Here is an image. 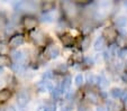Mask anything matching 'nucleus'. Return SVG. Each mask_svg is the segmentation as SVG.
Wrapping results in <instances>:
<instances>
[{"label":"nucleus","mask_w":127,"mask_h":111,"mask_svg":"<svg viewBox=\"0 0 127 111\" xmlns=\"http://www.w3.org/2000/svg\"><path fill=\"white\" fill-rule=\"evenodd\" d=\"M12 62L8 55H0V67L3 66H11Z\"/></svg>","instance_id":"412c9836"},{"label":"nucleus","mask_w":127,"mask_h":111,"mask_svg":"<svg viewBox=\"0 0 127 111\" xmlns=\"http://www.w3.org/2000/svg\"><path fill=\"white\" fill-rule=\"evenodd\" d=\"M42 22H46V24H50L54 20V15L52 12H42V15L38 18Z\"/></svg>","instance_id":"aec40b11"},{"label":"nucleus","mask_w":127,"mask_h":111,"mask_svg":"<svg viewBox=\"0 0 127 111\" xmlns=\"http://www.w3.org/2000/svg\"><path fill=\"white\" fill-rule=\"evenodd\" d=\"M91 26H90V25H87V24H84L83 26H82V31H83L84 34H89V33H90V31H91Z\"/></svg>","instance_id":"7c9ffc66"},{"label":"nucleus","mask_w":127,"mask_h":111,"mask_svg":"<svg viewBox=\"0 0 127 111\" xmlns=\"http://www.w3.org/2000/svg\"><path fill=\"white\" fill-rule=\"evenodd\" d=\"M71 85H72V79H71V77H70V76L63 77V80L61 81V84L59 85V89H60L62 95L69 91L70 88H71Z\"/></svg>","instance_id":"1a4fd4ad"},{"label":"nucleus","mask_w":127,"mask_h":111,"mask_svg":"<svg viewBox=\"0 0 127 111\" xmlns=\"http://www.w3.org/2000/svg\"><path fill=\"white\" fill-rule=\"evenodd\" d=\"M90 44H91V37L89 36V35H86V36L80 41V48H81V51H83V52L87 51V49L89 48Z\"/></svg>","instance_id":"6ab92c4d"},{"label":"nucleus","mask_w":127,"mask_h":111,"mask_svg":"<svg viewBox=\"0 0 127 111\" xmlns=\"http://www.w3.org/2000/svg\"><path fill=\"white\" fill-rule=\"evenodd\" d=\"M103 38L106 39V42H109V43H113V42L116 41L117 38L118 34H117V30H116L115 27H107V28L103 30V34H102Z\"/></svg>","instance_id":"6e6552de"},{"label":"nucleus","mask_w":127,"mask_h":111,"mask_svg":"<svg viewBox=\"0 0 127 111\" xmlns=\"http://www.w3.org/2000/svg\"><path fill=\"white\" fill-rule=\"evenodd\" d=\"M118 56L120 58H126L127 57V48H123L122 51L118 53Z\"/></svg>","instance_id":"473e14b6"},{"label":"nucleus","mask_w":127,"mask_h":111,"mask_svg":"<svg viewBox=\"0 0 127 111\" xmlns=\"http://www.w3.org/2000/svg\"><path fill=\"white\" fill-rule=\"evenodd\" d=\"M122 80L124 81L125 83H127V72H124L122 75Z\"/></svg>","instance_id":"58836bf2"},{"label":"nucleus","mask_w":127,"mask_h":111,"mask_svg":"<svg viewBox=\"0 0 127 111\" xmlns=\"http://www.w3.org/2000/svg\"><path fill=\"white\" fill-rule=\"evenodd\" d=\"M31 38L34 42V44L37 46H45L46 41H47V36L41 28H35L34 30H32Z\"/></svg>","instance_id":"7ed1b4c3"},{"label":"nucleus","mask_w":127,"mask_h":111,"mask_svg":"<svg viewBox=\"0 0 127 111\" xmlns=\"http://www.w3.org/2000/svg\"><path fill=\"white\" fill-rule=\"evenodd\" d=\"M114 24L118 28H125L127 26V17L125 15H119L114 19Z\"/></svg>","instance_id":"2eb2a0df"},{"label":"nucleus","mask_w":127,"mask_h":111,"mask_svg":"<svg viewBox=\"0 0 127 111\" xmlns=\"http://www.w3.org/2000/svg\"><path fill=\"white\" fill-rule=\"evenodd\" d=\"M115 42H116V46H117V47L124 48L125 46H126V38H125L124 36H117Z\"/></svg>","instance_id":"a878e982"},{"label":"nucleus","mask_w":127,"mask_h":111,"mask_svg":"<svg viewBox=\"0 0 127 111\" xmlns=\"http://www.w3.org/2000/svg\"><path fill=\"white\" fill-rule=\"evenodd\" d=\"M87 82L89 85H95L98 82V75L94 74V73H89L88 76H87Z\"/></svg>","instance_id":"393cba45"},{"label":"nucleus","mask_w":127,"mask_h":111,"mask_svg":"<svg viewBox=\"0 0 127 111\" xmlns=\"http://www.w3.org/2000/svg\"><path fill=\"white\" fill-rule=\"evenodd\" d=\"M5 87H6V81L3 79H0V90L5 89Z\"/></svg>","instance_id":"e433bc0d"},{"label":"nucleus","mask_w":127,"mask_h":111,"mask_svg":"<svg viewBox=\"0 0 127 111\" xmlns=\"http://www.w3.org/2000/svg\"><path fill=\"white\" fill-rule=\"evenodd\" d=\"M72 61L74 63H77V64H81V63L84 61V56L82 55L81 53H77L72 56Z\"/></svg>","instance_id":"bb28decb"},{"label":"nucleus","mask_w":127,"mask_h":111,"mask_svg":"<svg viewBox=\"0 0 127 111\" xmlns=\"http://www.w3.org/2000/svg\"><path fill=\"white\" fill-rule=\"evenodd\" d=\"M36 111H50V110H48L47 104H43V106H39Z\"/></svg>","instance_id":"f704fd0d"},{"label":"nucleus","mask_w":127,"mask_h":111,"mask_svg":"<svg viewBox=\"0 0 127 111\" xmlns=\"http://www.w3.org/2000/svg\"><path fill=\"white\" fill-rule=\"evenodd\" d=\"M54 77V73L52 71H46L44 72V74L42 75V80L43 81H52Z\"/></svg>","instance_id":"cd10ccee"},{"label":"nucleus","mask_w":127,"mask_h":111,"mask_svg":"<svg viewBox=\"0 0 127 111\" xmlns=\"http://www.w3.org/2000/svg\"><path fill=\"white\" fill-rule=\"evenodd\" d=\"M106 104H107L106 108L108 111H122L123 109V106L120 104V102H118V100L117 101L116 100H107Z\"/></svg>","instance_id":"f8f14e48"},{"label":"nucleus","mask_w":127,"mask_h":111,"mask_svg":"<svg viewBox=\"0 0 127 111\" xmlns=\"http://www.w3.org/2000/svg\"><path fill=\"white\" fill-rule=\"evenodd\" d=\"M55 8V3L52 1H45L41 3V9L43 12H52Z\"/></svg>","instance_id":"a211bd4d"},{"label":"nucleus","mask_w":127,"mask_h":111,"mask_svg":"<svg viewBox=\"0 0 127 111\" xmlns=\"http://www.w3.org/2000/svg\"><path fill=\"white\" fill-rule=\"evenodd\" d=\"M61 42H62L63 46L65 47H71L72 45H74V37L72 36V35L67 34V33H63L60 37Z\"/></svg>","instance_id":"9b49d317"},{"label":"nucleus","mask_w":127,"mask_h":111,"mask_svg":"<svg viewBox=\"0 0 127 111\" xmlns=\"http://www.w3.org/2000/svg\"><path fill=\"white\" fill-rule=\"evenodd\" d=\"M60 53H61L60 47L58 45H55V44H51V45H48L46 47L44 55L47 57V60H55V58H58L60 56Z\"/></svg>","instance_id":"0eeeda50"},{"label":"nucleus","mask_w":127,"mask_h":111,"mask_svg":"<svg viewBox=\"0 0 127 111\" xmlns=\"http://www.w3.org/2000/svg\"><path fill=\"white\" fill-rule=\"evenodd\" d=\"M77 111H89V109H88V107H87V106H84V104H81V106L78 108Z\"/></svg>","instance_id":"c9c22d12"},{"label":"nucleus","mask_w":127,"mask_h":111,"mask_svg":"<svg viewBox=\"0 0 127 111\" xmlns=\"http://www.w3.org/2000/svg\"><path fill=\"white\" fill-rule=\"evenodd\" d=\"M11 90L10 89H2L0 90V104H3L11 98Z\"/></svg>","instance_id":"4468645a"},{"label":"nucleus","mask_w":127,"mask_h":111,"mask_svg":"<svg viewBox=\"0 0 127 111\" xmlns=\"http://www.w3.org/2000/svg\"><path fill=\"white\" fill-rule=\"evenodd\" d=\"M10 48L8 46V43L6 42H0V55H9Z\"/></svg>","instance_id":"5701e85b"},{"label":"nucleus","mask_w":127,"mask_h":111,"mask_svg":"<svg viewBox=\"0 0 127 111\" xmlns=\"http://www.w3.org/2000/svg\"><path fill=\"white\" fill-rule=\"evenodd\" d=\"M106 45H107V42H106V39L103 38V36L101 35V36H98L96 38V41L94 42V48L96 52H101L105 49Z\"/></svg>","instance_id":"9d476101"},{"label":"nucleus","mask_w":127,"mask_h":111,"mask_svg":"<svg viewBox=\"0 0 127 111\" xmlns=\"http://www.w3.org/2000/svg\"><path fill=\"white\" fill-rule=\"evenodd\" d=\"M7 24H8L7 18H6L3 15H0V30H5Z\"/></svg>","instance_id":"c85d7f7f"},{"label":"nucleus","mask_w":127,"mask_h":111,"mask_svg":"<svg viewBox=\"0 0 127 111\" xmlns=\"http://www.w3.org/2000/svg\"><path fill=\"white\" fill-rule=\"evenodd\" d=\"M98 87L100 88L101 90H106L109 85V81H108V77L106 76L105 74H100L98 75V82H97Z\"/></svg>","instance_id":"dca6fc26"},{"label":"nucleus","mask_w":127,"mask_h":111,"mask_svg":"<svg viewBox=\"0 0 127 111\" xmlns=\"http://www.w3.org/2000/svg\"><path fill=\"white\" fill-rule=\"evenodd\" d=\"M23 26L26 30H34L35 28H37V24H38V19L35 17V16H32V15H27L25 17H23Z\"/></svg>","instance_id":"423d86ee"},{"label":"nucleus","mask_w":127,"mask_h":111,"mask_svg":"<svg viewBox=\"0 0 127 111\" xmlns=\"http://www.w3.org/2000/svg\"><path fill=\"white\" fill-rule=\"evenodd\" d=\"M83 63H87L88 65H94V64H95V60H94V57H84Z\"/></svg>","instance_id":"2f4dec72"},{"label":"nucleus","mask_w":127,"mask_h":111,"mask_svg":"<svg viewBox=\"0 0 127 111\" xmlns=\"http://www.w3.org/2000/svg\"><path fill=\"white\" fill-rule=\"evenodd\" d=\"M0 111H16V109H15L12 106H7V107L1 108L0 109Z\"/></svg>","instance_id":"72a5a7b5"},{"label":"nucleus","mask_w":127,"mask_h":111,"mask_svg":"<svg viewBox=\"0 0 127 111\" xmlns=\"http://www.w3.org/2000/svg\"><path fill=\"white\" fill-rule=\"evenodd\" d=\"M0 73H3V68L2 67H0Z\"/></svg>","instance_id":"ea45409f"},{"label":"nucleus","mask_w":127,"mask_h":111,"mask_svg":"<svg viewBox=\"0 0 127 111\" xmlns=\"http://www.w3.org/2000/svg\"><path fill=\"white\" fill-rule=\"evenodd\" d=\"M73 110V104L72 103H66L61 108V111H72Z\"/></svg>","instance_id":"c756f323"},{"label":"nucleus","mask_w":127,"mask_h":111,"mask_svg":"<svg viewBox=\"0 0 127 111\" xmlns=\"http://www.w3.org/2000/svg\"><path fill=\"white\" fill-rule=\"evenodd\" d=\"M25 42V36L23 34H15L12 35L11 37H10V39L8 41V46H9L10 51L11 49H18V47L19 46H22L23 44H24Z\"/></svg>","instance_id":"39448f33"},{"label":"nucleus","mask_w":127,"mask_h":111,"mask_svg":"<svg viewBox=\"0 0 127 111\" xmlns=\"http://www.w3.org/2000/svg\"><path fill=\"white\" fill-rule=\"evenodd\" d=\"M96 111H108V110H107V108H106V107L98 106V107H97V109H96Z\"/></svg>","instance_id":"4c0bfd02"},{"label":"nucleus","mask_w":127,"mask_h":111,"mask_svg":"<svg viewBox=\"0 0 127 111\" xmlns=\"http://www.w3.org/2000/svg\"><path fill=\"white\" fill-rule=\"evenodd\" d=\"M61 7H62V12L66 18L69 19H74L78 15V8L77 5L74 2H71V1H63L61 3Z\"/></svg>","instance_id":"f03ea898"},{"label":"nucleus","mask_w":127,"mask_h":111,"mask_svg":"<svg viewBox=\"0 0 127 111\" xmlns=\"http://www.w3.org/2000/svg\"><path fill=\"white\" fill-rule=\"evenodd\" d=\"M86 99L92 104H98L99 100H100V95H99L97 92H95V91H87Z\"/></svg>","instance_id":"ddd939ff"},{"label":"nucleus","mask_w":127,"mask_h":111,"mask_svg":"<svg viewBox=\"0 0 127 111\" xmlns=\"http://www.w3.org/2000/svg\"><path fill=\"white\" fill-rule=\"evenodd\" d=\"M74 84L77 88H81L84 84V76L82 73H79L74 76Z\"/></svg>","instance_id":"b1692460"},{"label":"nucleus","mask_w":127,"mask_h":111,"mask_svg":"<svg viewBox=\"0 0 127 111\" xmlns=\"http://www.w3.org/2000/svg\"><path fill=\"white\" fill-rule=\"evenodd\" d=\"M31 101V94L27 90H20L17 93L16 97V103L20 108H25L28 104V102Z\"/></svg>","instance_id":"20e7f679"},{"label":"nucleus","mask_w":127,"mask_h":111,"mask_svg":"<svg viewBox=\"0 0 127 111\" xmlns=\"http://www.w3.org/2000/svg\"><path fill=\"white\" fill-rule=\"evenodd\" d=\"M9 57L11 60L12 64H20V65H25V63L27 61L28 54L24 49H11L9 53Z\"/></svg>","instance_id":"f257e3e1"},{"label":"nucleus","mask_w":127,"mask_h":111,"mask_svg":"<svg viewBox=\"0 0 127 111\" xmlns=\"http://www.w3.org/2000/svg\"><path fill=\"white\" fill-rule=\"evenodd\" d=\"M123 93H124V90H122L120 88H113V89L110 90V95L116 100L120 99Z\"/></svg>","instance_id":"4be33fe9"},{"label":"nucleus","mask_w":127,"mask_h":111,"mask_svg":"<svg viewBox=\"0 0 127 111\" xmlns=\"http://www.w3.org/2000/svg\"><path fill=\"white\" fill-rule=\"evenodd\" d=\"M67 71H69V66H67V64H65V63H59V64H56L55 67H54L53 73L55 72L56 74H65Z\"/></svg>","instance_id":"f3484780"}]
</instances>
